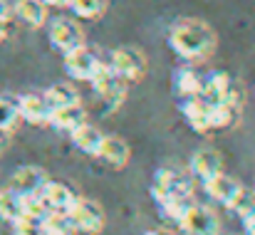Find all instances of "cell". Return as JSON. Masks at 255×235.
Returning <instances> with one entry per match:
<instances>
[{
	"mask_svg": "<svg viewBox=\"0 0 255 235\" xmlns=\"http://www.w3.org/2000/svg\"><path fill=\"white\" fill-rule=\"evenodd\" d=\"M228 211L231 213H236L241 221L243 218H248V216H253L255 213V191H251V188H241L238 191V196L233 198V203L228 206Z\"/></svg>",
	"mask_w": 255,
	"mask_h": 235,
	"instance_id": "cell-26",
	"label": "cell"
},
{
	"mask_svg": "<svg viewBox=\"0 0 255 235\" xmlns=\"http://www.w3.org/2000/svg\"><path fill=\"white\" fill-rule=\"evenodd\" d=\"M173 89L176 94L183 99V97H193L201 92V75L193 70V67H181L176 75H173Z\"/></svg>",
	"mask_w": 255,
	"mask_h": 235,
	"instance_id": "cell-22",
	"label": "cell"
},
{
	"mask_svg": "<svg viewBox=\"0 0 255 235\" xmlns=\"http://www.w3.org/2000/svg\"><path fill=\"white\" fill-rule=\"evenodd\" d=\"M20 109H17V99L10 97H0V136L10 134L17 129L20 124Z\"/></svg>",
	"mask_w": 255,
	"mask_h": 235,
	"instance_id": "cell-23",
	"label": "cell"
},
{
	"mask_svg": "<svg viewBox=\"0 0 255 235\" xmlns=\"http://www.w3.org/2000/svg\"><path fill=\"white\" fill-rule=\"evenodd\" d=\"M149 193L154 203H161L171 196H193V183H191V176H186L183 171L173 166H164L154 173Z\"/></svg>",
	"mask_w": 255,
	"mask_h": 235,
	"instance_id": "cell-2",
	"label": "cell"
},
{
	"mask_svg": "<svg viewBox=\"0 0 255 235\" xmlns=\"http://www.w3.org/2000/svg\"><path fill=\"white\" fill-rule=\"evenodd\" d=\"M47 35H50L52 47L60 50L62 55H67V52L82 47L87 42L82 25H80L77 20H72V17H55V20L50 22V32H47Z\"/></svg>",
	"mask_w": 255,
	"mask_h": 235,
	"instance_id": "cell-5",
	"label": "cell"
},
{
	"mask_svg": "<svg viewBox=\"0 0 255 235\" xmlns=\"http://www.w3.org/2000/svg\"><path fill=\"white\" fill-rule=\"evenodd\" d=\"M0 151H2V136H0Z\"/></svg>",
	"mask_w": 255,
	"mask_h": 235,
	"instance_id": "cell-34",
	"label": "cell"
},
{
	"mask_svg": "<svg viewBox=\"0 0 255 235\" xmlns=\"http://www.w3.org/2000/svg\"><path fill=\"white\" fill-rule=\"evenodd\" d=\"M109 65H112V70L117 72V77H122L127 84L141 82V79L146 77V70H149L146 55H144L139 47H131V45L117 47V50L109 55Z\"/></svg>",
	"mask_w": 255,
	"mask_h": 235,
	"instance_id": "cell-3",
	"label": "cell"
},
{
	"mask_svg": "<svg viewBox=\"0 0 255 235\" xmlns=\"http://www.w3.org/2000/svg\"><path fill=\"white\" fill-rule=\"evenodd\" d=\"M12 12L17 20H22L27 27H35V30L47 25V17H50V7L42 0H17Z\"/></svg>",
	"mask_w": 255,
	"mask_h": 235,
	"instance_id": "cell-18",
	"label": "cell"
},
{
	"mask_svg": "<svg viewBox=\"0 0 255 235\" xmlns=\"http://www.w3.org/2000/svg\"><path fill=\"white\" fill-rule=\"evenodd\" d=\"M10 20H12V10L7 7L5 0H0V42L7 37V30H10Z\"/></svg>",
	"mask_w": 255,
	"mask_h": 235,
	"instance_id": "cell-30",
	"label": "cell"
},
{
	"mask_svg": "<svg viewBox=\"0 0 255 235\" xmlns=\"http://www.w3.org/2000/svg\"><path fill=\"white\" fill-rule=\"evenodd\" d=\"M241 223H243V231H246V235H255V213H253V216H248V218H243Z\"/></svg>",
	"mask_w": 255,
	"mask_h": 235,
	"instance_id": "cell-31",
	"label": "cell"
},
{
	"mask_svg": "<svg viewBox=\"0 0 255 235\" xmlns=\"http://www.w3.org/2000/svg\"><path fill=\"white\" fill-rule=\"evenodd\" d=\"M10 226H12V235H42L40 221H32V218H25V216H20Z\"/></svg>",
	"mask_w": 255,
	"mask_h": 235,
	"instance_id": "cell-29",
	"label": "cell"
},
{
	"mask_svg": "<svg viewBox=\"0 0 255 235\" xmlns=\"http://www.w3.org/2000/svg\"><path fill=\"white\" fill-rule=\"evenodd\" d=\"M40 198H42V203L47 206L50 213L67 216V213L72 211V206L77 203L80 196H77L67 183H62V181H50V178H47V183H45L42 191H40Z\"/></svg>",
	"mask_w": 255,
	"mask_h": 235,
	"instance_id": "cell-8",
	"label": "cell"
},
{
	"mask_svg": "<svg viewBox=\"0 0 255 235\" xmlns=\"http://www.w3.org/2000/svg\"><path fill=\"white\" fill-rule=\"evenodd\" d=\"M236 79L231 77L228 72H223V70H216V72H211L208 77H201V97L208 102V104H218L226 94H228V89H231V84H233Z\"/></svg>",
	"mask_w": 255,
	"mask_h": 235,
	"instance_id": "cell-17",
	"label": "cell"
},
{
	"mask_svg": "<svg viewBox=\"0 0 255 235\" xmlns=\"http://www.w3.org/2000/svg\"><path fill=\"white\" fill-rule=\"evenodd\" d=\"M47 183V173L40 168V166H20L12 176H10V191L17 193V196H30V193H40L42 186Z\"/></svg>",
	"mask_w": 255,
	"mask_h": 235,
	"instance_id": "cell-10",
	"label": "cell"
},
{
	"mask_svg": "<svg viewBox=\"0 0 255 235\" xmlns=\"http://www.w3.org/2000/svg\"><path fill=\"white\" fill-rule=\"evenodd\" d=\"M22 216V208H20V196L12 193L10 188L7 191H0V218L12 223Z\"/></svg>",
	"mask_w": 255,
	"mask_h": 235,
	"instance_id": "cell-27",
	"label": "cell"
},
{
	"mask_svg": "<svg viewBox=\"0 0 255 235\" xmlns=\"http://www.w3.org/2000/svg\"><path fill=\"white\" fill-rule=\"evenodd\" d=\"M243 119V104L233 102H218L211 107V129L213 131H228L236 129Z\"/></svg>",
	"mask_w": 255,
	"mask_h": 235,
	"instance_id": "cell-15",
	"label": "cell"
},
{
	"mask_svg": "<svg viewBox=\"0 0 255 235\" xmlns=\"http://www.w3.org/2000/svg\"><path fill=\"white\" fill-rule=\"evenodd\" d=\"M82 124H87V109L80 104H72V107H62V109H55L52 117H50V126L62 131V134H72L75 129H80Z\"/></svg>",
	"mask_w": 255,
	"mask_h": 235,
	"instance_id": "cell-16",
	"label": "cell"
},
{
	"mask_svg": "<svg viewBox=\"0 0 255 235\" xmlns=\"http://www.w3.org/2000/svg\"><path fill=\"white\" fill-rule=\"evenodd\" d=\"M169 47L188 65H203L216 55L218 35L201 17H181L171 25Z\"/></svg>",
	"mask_w": 255,
	"mask_h": 235,
	"instance_id": "cell-1",
	"label": "cell"
},
{
	"mask_svg": "<svg viewBox=\"0 0 255 235\" xmlns=\"http://www.w3.org/2000/svg\"><path fill=\"white\" fill-rule=\"evenodd\" d=\"M129 87H131V84H127V82H119V84H117L112 92H107L104 97H99L102 112H104V114H114V112H119V109H122V104L127 102Z\"/></svg>",
	"mask_w": 255,
	"mask_h": 235,
	"instance_id": "cell-25",
	"label": "cell"
},
{
	"mask_svg": "<svg viewBox=\"0 0 255 235\" xmlns=\"http://www.w3.org/2000/svg\"><path fill=\"white\" fill-rule=\"evenodd\" d=\"M196 203V198L193 196H171L166 201H161V203H156V208H159V213H161V218L166 221V223H181V218L186 216V211L191 208Z\"/></svg>",
	"mask_w": 255,
	"mask_h": 235,
	"instance_id": "cell-21",
	"label": "cell"
},
{
	"mask_svg": "<svg viewBox=\"0 0 255 235\" xmlns=\"http://www.w3.org/2000/svg\"><path fill=\"white\" fill-rule=\"evenodd\" d=\"M97 158H102L112 171H124L127 163L131 161V149L122 136H104Z\"/></svg>",
	"mask_w": 255,
	"mask_h": 235,
	"instance_id": "cell-14",
	"label": "cell"
},
{
	"mask_svg": "<svg viewBox=\"0 0 255 235\" xmlns=\"http://www.w3.org/2000/svg\"><path fill=\"white\" fill-rule=\"evenodd\" d=\"M67 7L80 20H99L107 12V0H70Z\"/></svg>",
	"mask_w": 255,
	"mask_h": 235,
	"instance_id": "cell-24",
	"label": "cell"
},
{
	"mask_svg": "<svg viewBox=\"0 0 255 235\" xmlns=\"http://www.w3.org/2000/svg\"><path fill=\"white\" fill-rule=\"evenodd\" d=\"M17 109H20V119L32 124V126H50V117L52 109L47 107L42 94H22L17 97Z\"/></svg>",
	"mask_w": 255,
	"mask_h": 235,
	"instance_id": "cell-12",
	"label": "cell"
},
{
	"mask_svg": "<svg viewBox=\"0 0 255 235\" xmlns=\"http://www.w3.org/2000/svg\"><path fill=\"white\" fill-rule=\"evenodd\" d=\"M40 226H42V235H72L75 233L70 218L67 216H57V213L45 216L40 221Z\"/></svg>",
	"mask_w": 255,
	"mask_h": 235,
	"instance_id": "cell-28",
	"label": "cell"
},
{
	"mask_svg": "<svg viewBox=\"0 0 255 235\" xmlns=\"http://www.w3.org/2000/svg\"><path fill=\"white\" fill-rule=\"evenodd\" d=\"M70 136H72L75 149H80V151L87 154V156L97 158L99 146H102V139H104V134H102L97 126H92V124H82V126H80V129H75Z\"/></svg>",
	"mask_w": 255,
	"mask_h": 235,
	"instance_id": "cell-20",
	"label": "cell"
},
{
	"mask_svg": "<svg viewBox=\"0 0 255 235\" xmlns=\"http://www.w3.org/2000/svg\"><path fill=\"white\" fill-rule=\"evenodd\" d=\"M178 228L186 235H221V221L208 206L193 203L181 218Z\"/></svg>",
	"mask_w": 255,
	"mask_h": 235,
	"instance_id": "cell-7",
	"label": "cell"
},
{
	"mask_svg": "<svg viewBox=\"0 0 255 235\" xmlns=\"http://www.w3.org/2000/svg\"><path fill=\"white\" fill-rule=\"evenodd\" d=\"M144 235H173L171 231H166V228H154V231H146Z\"/></svg>",
	"mask_w": 255,
	"mask_h": 235,
	"instance_id": "cell-33",
	"label": "cell"
},
{
	"mask_svg": "<svg viewBox=\"0 0 255 235\" xmlns=\"http://www.w3.org/2000/svg\"><path fill=\"white\" fill-rule=\"evenodd\" d=\"M67 218H70L75 231H80L85 235H99L104 231V226H107L104 208L97 201H89V198H77V203L72 206Z\"/></svg>",
	"mask_w": 255,
	"mask_h": 235,
	"instance_id": "cell-4",
	"label": "cell"
},
{
	"mask_svg": "<svg viewBox=\"0 0 255 235\" xmlns=\"http://www.w3.org/2000/svg\"><path fill=\"white\" fill-rule=\"evenodd\" d=\"M201 183H203L206 196H208L211 201H216V203L226 206V208L233 203V198H236V196H238V191L243 188V183H241L238 178L226 176L223 171H221V173H216V176H211V178H206V181H201Z\"/></svg>",
	"mask_w": 255,
	"mask_h": 235,
	"instance_id": "cell-11",
	"label": "cell"
},
{
	"mask_svg": "<svg viewBox=\"0 0 255 235\" xmlns=\"http://www.w3.org/2000/svg\"><path fill=\"white\" fill-rule=\"evenodd\" d=\"M42 97H45V102H47V107H50L52 112L82 102V99H80V92H77L72 84H67V82H57V84L47 87V89L42 92Z\"/></svg>",
	"mask_w": 255,
	"mask_h": 235,
	"instance_id": "cell-19",
	"label": "cell"
},
{
	"mask_svg": "<svg viewBox=\"0 0 255 235\" xmlns=\"http://www.w3.org/2000/svg\"><path fill=\"white\" fill-rule=\"evenodd\" d=\"M253 191H255V188H253Z\"/></svg>",
	"mask_w": 255,
	"mask_h": 235,
	"instance_id": "cell-35",
	"label": "cell"
},
{
	"mask_svg": "<svg viewBox=\"0 0 255 235\" xmlns=\"http://www.w3.org/2000/svg\"><path fill=\"white\" fill-rule=\"evenodd\" d=\"M211 107L201 94H193V97H183L181 99V114L186 119V124L196 131V134H211Z\"/></svg>",
	"mask_w": 255,
	"mask_h": 235,
	"instance_id": "cell-9",
	"label": "cell"
},
{
	"mask_svg": "<svg viewBox=\"0 0 255 235\" xmlns=\"http://www.w3.org/2000/svg\"><path fill=\"white\" fill-rule=\"evenodd\" d=\"M99 65H102L99 52L94 47H89L87 42L82 47H77V50L65 55V72L72 79H77V82H89L94 77V72L99 70Z\"/></svg>",
	"mask_w": 255,
	"mask_h": 235,
	"instance_id": "cell-6",
	"label": "cell"
},
{
	"mask_svg": "<svg viewBox=\"0 0 255 235\" xmlns=\"http://www.w3.org/2000/svg\"><path fill=\"white\" fill-rule=\"evenodd\" d=\"M47 7H67L70 5V0H42Z\"/></svg>",
	"mask_w": 255,
	"mask_h": 235,
	"instance_id": "cell-32",
	"label": "cell"
},
{
	"mask_svg": "<svg viewBox=\"0 0 255 235\" xmlns=\"http://www.w3.org/2000/svg\"><path fill=\"white\" fill-rule=\"evenodd\" d=\"M188 171L198 181H206V178L221 173L223 171V156H221V151H216L211 146H203V149L193 151V156L188 161Z\"/></svg>",
	"mask_w": 255,
	"mask_h": 235,
	"instance_id": "cell-13",
	"label": "cell"
}]
</instances>
